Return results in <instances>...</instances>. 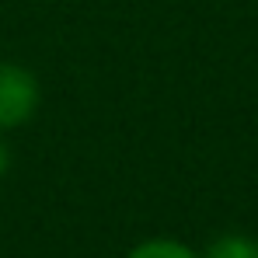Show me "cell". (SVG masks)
Here are the masks:
<instances>
[{
    "label": "cell",
    "instance_id": "cell-1",
    "mask_svg": "<svg viewBox=\"0 0 258 258\" xmlns=\"http://www.w3.org/2000/svg\"><path fill=\"white\" fill-rule=\"evenodd\" d=\"M39 105H42L39 77L14 59H0V133L28 126Z\"/></svg>",
    "mask_w": 258,
    "mask_h": 258
},
{
    "label": "cell",
    "instance_id": "cell-2",
    "mask_svg": "<svg viewBox=\"0 0 258 258\" xmlns=\"http://www.w3.org/2000/svg\"><path fill=\"white\" fill-rule=\"evenodd\" d=\"M126 258H203V255L196 248H188L185 241H174V237H147V241L133 244Z\"/></svg>",
    "mask_w": 258,
    "mask_h": 258
},
{
    "label": "cell",
    "instance_id": "cell-3",
    "mask_svg": "<svg viewBox=\"0 0 258 258\" xmlns=\"http://www.w3.org/2000/svg\"><path fill=\"white\" fill-rule=\"evenodd\" d=\"M203 258H258V241L248 234H220Z\"/></svg>",
    "mask_w": 258,
    "mask_h": 258
},
{
    "label": "cell",
    "instance_id": "cell-4",
    "mask_svg": "<svg viewBox=\"0 0 258 258\" xmlns=\"http://www.w3.org/2000/svg\"><path fill=\"white\" fill-rule=\"evenodd\" d=\"M11 164H14V154H11V147H7L4 136H0V178L11 171Z\"/></svg>",
    "mask_w": 258,
    "mask_h": 258
}]
</instances>
